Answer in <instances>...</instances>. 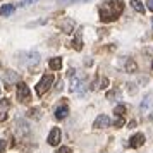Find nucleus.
<instances>
[{
  "instance_id": "obj_1",
  "label": "nucleus",
  "mask_w": 153,
  "mask_h": 153,
  "mask_svg": "<svg viewBox=\"0 0 153 153\" xmlns=\"http://www.w3.org/2000/svg\"><path fill=\"white\" fill-rule=\"evenodd\" d=\"M124 10V2L122 0H107L100 7V21L102 22H112L115 21Z\"/></svg>"
},
{
  "instance_id": "obj_2",
  "label": "nucleus",
  "mask_w": 153,
  "mask_h": 153,
  "mask_svg": "<svg viewBox=\"0 0 153 153\" xmlns=\"http://www.w3.org/2000/svg\"><path fill=\"white\" fill-rule=\"evenodd\" d=\"M71 76H72V91L74 93H84L86 88H88V81H86V76L84 74H76V71L74 72H71Z\"/></svg>"
},
{
  "instance_id": "obj_3",
  "label": "nucleus",
  "mask_w": 153,
  "mask_h": 153,
  "mask_svg": "<svg viewBox=\"0 0 153 153\" xmlns=\"http://www.w3.org/2000/svg\"><path fill=\"white\" fill-rule=\"evenodd\" d=\"M53 81H55V79H53V76H52V74H45V76L40 79V83L36 84V88H35L36 95H38V97H43V95H45V93L52 88Z\"/></svg>"
},
{
  "instance_id": "obj_4",
  "label": "nucleus",
  "mask_w": 153,
  "mask_h": 153,
  "mask_svg": "<svg viewBox=\"0 0 153 153\" xmlns=\"http://www.w3.org/2000/svg\"><path fill=\"white\" fill-rule=\"evenodd\" d=\"M16 132H17V136L22 138V139L31 138V127H29V124L24 119H17V120H16Z\"/></svg>"
},
{
  "instance_id": "obj_5",
  "label": "nucleus",
  "mask_w": 153,
  "mask_h": 153,
  "mask_svg": "<svg viewBox=\"0 0 153 153\" xmlns=\"http://www.w3.org/2000/svg\"><path fill=\"white\" fill-rule=\"evenodd\" d=\"M19 57V62L21 64H26V65H36V64L40 62V53L38 52H26V53H21Z\"/></svg>"
},
{
  "instance_id": "obj_6",
  "label": "nucleus",
  "mask_w": 153,
  "mask_h": 153,
  "mask_svg": "<svg viewBox=\"0 0 153 153\" xmlns=\"http://www.w3.org/2000/svg\"><path fill=\"white\" fill-rule=\"evenodd\" d=\"M29 98H31V91H29L28 84L17 83V100H19L21 103H26Z\"/></svg>"
},
{
  "instance_id": "obj_7",
  "label": "nucleus",
  "mask_w": 153,
  "mask_h": 153,
  "mask_svg": "<svg viewBox=\"0 0 153 153\" xmlns=\"http://www.w3.org/2000/svg\"><path fill=\"white\" fill-rule=\"evenodd\" d=\"M60 138H62V132H60V129H59V127H53V129L50 131L47 141H48L50 146H57L59 143H60Z\"/></svg>"
},
{
  "instance_id": "obj_8",
  "label": "nucleus",
  "mask_w": 153,
  "mask_h": 153,
  "mask_svg": "<svg viewBox=\"0 0 153 153\" xmlns=\"http://www.w3.org/2000/svg\"><path fill=\"white\" fill-rule=\"evenodd\" d=\"M145 134L143 132H136V134H132L131 138H129V146L131 148H139V146L145 145Z\"/></svg>"
},
{
  "instance_id": "obj_9",
  "label": "nucleus",
  "mask_w": 153,
  "mask_h": 153,
  "mask_svg": "<svg viewBox=\"0 0 153 153\" xmlns=\"http://www.w3.org/2000/svg\"><path fill=\"white\" fill-rule=\"evenodd\" d=\"M112 124V120L108 115H105V114H102V115H98L97 119H95V129H105V127H108V126Z\"/></svg>"
},
{
  "instance_id": "obj_10",
  "label": "nucleus",
  "mask_w": 153,
  "mask_h": 153,
  "mask_svg": "<svg viewBox=\"0 0 153 153\" xmlns=\"http://www.w3.org/2000/svg\"><path fill=\"white\" fill-rule=\"evenodd\" d=\"M152 107H153V95L148 93V95L143 98L141 105H139V110H141V114H146L148 110H152Z\"/></svg>"
},
{
  "instance_id": "obj_11",
  "label": "nucleus",
  "mask_w": 153,
  "mask_h": 153,
  "mask_svg": "<svg viewBox=\"0 0 153 153\" xmlns=\"http://www.w3.org/2000/svg\"><path fill=\"white\" fill-rule=\"evenodd\" d=\"M67 115H69V107H67V103L59 105V107L55 108V119L62 120V119H65Z\"/></svg>"
},
{
  "instance_id": "obj_12",
  "label": "nucleus",
  "mask_w": 153,
  "mask_h": 153,
  "mask_svg": "<svg viewBox=\"0 0 153 153\" xmlns=\"http://www.w3.org/2000/svg\"><path fill=\"white\" fill-rule=\"evenodd\" d=\"M60 28H62L64 33H72L76 28V22L72 19H64V21H60Z\"/></svg>"
},
{
  "instance_id": "obj_13",
  "label": "nucleus",
  "mask_w": 153,
  "mask_h": 153,
  "mask_svg": "<svg viewBox=\"0 0 153 153\" xmlns=\"http://www.w3.org/2000/svg\"><path fill=\"white\" fill-rule=\"evenodd\" d=\"M72 48L77 50V52L83 50V36H81V31H76V36L72 40Z\"/></svg>"
},
{
  "instance_id": "obj_14",
  "label": "nucleus",
  "mask_w": 153,
  "mask_h": 153,
  "mask_svg": "<svg viewBox=\"0 0 153 153\" xmlns=\"http://www.w3.org/2000/svg\"><path fill=\"white\" fill-rule=\"evenodd\" d=\"M124 71L126 72H136L138 71V64L132 59H124Z\"/></svg>"
},
{
  "instance_id": "obj_15",
  "label": "nucleus",
  "mask_w": 153,
  "mask_h": 153,
  "mask_svg": "<svg viewBox=\"0 0 153 153\" xmlns=\"http://www.w3.org/2000/svg\"><path fill=\"white\" fill-rule=\"evenodd\" d=\"M4 79H5V83H19V76L16 74L14 71H5V74H4Z\"/></svg>"
},
{
  "instance_id": "obj_16",
  "label": "nucleus",
  "mask_w": 153,
  "mask_h": 153,
  "mask_svg": "<svg viewBox=\"0 0 153 153\" xmlns=\"http://www.w3.org/2000/svg\"><path fill=\"white\" fill-rule=\"evenodd\" d=\"M48 65L52 71H60V67H62V59L60 57H52L48 60Z\"/></svg>"
},
{
  "instance_id": "obj_17",
  "label": "nucleus",
  "mask_w": 153,
  "mask_h": 153,
  "mask_svg": "<svg viewBox=\"0 0 153 153\" xmlns=\"http://www.w3.org/2000/svg\"><path fill=\"white\" fill-rule=\"evenodd\" d=\"M16 10V5H10V4H7V5H2V9H0V16H4V17H9V16H12Z\"/></svg>"
},
{
  "instance_id": "obj_18",
  "label": "nucleus",
  "mask_w": 153,
  "mask_h": 153,
  "mask_svg": "<svg viewBox=\"0 0 153 153\" xmlns=\"http://www.w3.org/2000/svg\"><path fill=\"white\" fill-rule=\"evenodd\" d=\"M131 5H132V9L136 10V12H145V5H143V2L141 0H131Z\"/></svg>"
},
{
  "instance_id": "obj_19",
  "label": "nucleus",
  "mask_w": 153,
  "mask_h": 153,
  "mask_svg": "<svg viewBox=\"0 0 153 153\" xmlns=\"http://www.w3.org/2000/svg\"><path fill=\"white\" fill-rule=\"evenodd\" d=\"M114 126H115V127H122V126H124V117H122V115H115Z\"/></svg>"
},
{
  "instance_id": "obj_20",
  "label": "nucleus",
  "mask_w": 153,
  "mask_h": 153,
  "mask_svg": "<svg viewBox=\"0 0 153 153\" xmlns=\"http://www.w3.org/2000/svg\"><path fill=\"white\" fill-rule=\"evenodd\" d=\"M81 2H88V0H59V4L67 5V4H81Z\"/></svg>"
},
{
  "instance_id": "obj_21",
  "label": "nucleus",
  "mask_w": 153,
  "mask_h": 153,
  "mask_svg": "<svg viewBox=\"0 0 153 153\" xmlns=\"http://www.w3.org/2000/svg\"><path fill=\"white\" fill-rule=\"evenodd\" d=\"M115 115H122V117H124V112H126V107L124 105H117V107H115Z\"/></svg>"
},
{
  "instance_id": "obj_22",
  "label": "nucleus",
  "mask_w": 153,
  "mask_h": 153,
  "mask_svg": "<svg viewBox=\"0 0 153 153\" xmlns=\"http://www.w3.org/2000/svg\"><path fill=\"white\" fill-rule=\"evenodd\" d=\"M38 0H22V2H19V5L17 7H28V5H31V4H36Z\"/></svg>"
},
{
  "instance_id": "obj_23",
  "label": "nucleus",
  "mask_w": 153,
  "mask_h": 153,
  "mask_svg": "<svg viewBox=\"0 0 153 153\" xmlns=\"http://www.w3.org/2000/svg\"><path fill=\"white\" fill-rule=\"evenodd\" d=\"M28 115H29V117H33V115H35V117L38 119L42 114H40V108H31V110L28 112Z\"/></svg>"
},
{
  "instance_id": "obj_24",
  "label": "nucleus",
  "mask_w": 153,
  "mask_h": 153,
  "mask_svg": "<svg viewBox=\"0 0 153 153\" xmlns=\"http://www.w3.org/2000/svg\"><path fill=\"white\" fill-rule=\"evenodd\" d=\"M55 153H72V150H71L69 146H60Z\"/></svg>"
},
{
  "instance_id": "obj_25",
  "label": "nucleus",
  "mask_w": 153,
  "mask_h": 153,
  "mask_svg": "<svg viewBox=\"0 0 153 153\" xmlns=\"http://www.w3.org/2000/svg\"><path fill=\"white\" fill-rule=\"evenodd\" d=\"M5 146H7L5 139H0V153H4V152H5Z\"/></svg>"
},
{
  "instance_id": "obj_26",
  "label": "nucleus",
  "mask_w": 153,
  "mask_h": 153,
  "mask_svg": "<svg viewBox=\"0 0 153 153\" xmlns=\"http://www.w3.org/2000/svg\"><path fill=\"white\" fill-rule=\"evenodd\" d=\"M146 9L153 12V0H146Z\"/></svg>"
},
{
  "instance_id": "obj_27",
  "label": "nucleus",
  "mask_w": 153,
  "mask_h": 153,
  "mask_svg": "<svg viewBox=\"0 0 153 153\" xmlns=\"http://www.w3.org/2000/svg\"><path fill=\"white\" fill-rule=\"evenodd\" d=\"M107 83H108L107 77H103V79H102V84H100V88H107Z\"/></svg>"
},
{
  "instance_id": "obj_28",
  "label": "nucleus",
  "mask_w": 153,
  "mask_h": 153,
  "mask_svg": "<svg viewBox=\"0 0 153 153\" xmlns=\"http://www.w3.org/2000/svg\"><path fill=\"white\" fill-rule=\"evenodd\" d=\"M148 119H150V120H153V107H152V114L148 115Z\"/></svg>"
},
{
  "instance_id": "obj_29",
  "label": "nucleus",
  "mask_w": 153,
  "mask_h": 153,
  "mask_svg": "<svg viewBox=\"0 0 153 153\" xmlns=\"http://www.w3.org/2000/svg\"><path fill=\"white\" fill-rule=\"evenodd\" d=\"M152 26H153V17H152Z\"/></svg>"
},
{
  "instance_id": "obj_30",
  "label": "nucleus",
  "mask_w": 153,
  "mask_h": 153,
  "mask_svg": "<svg viewBox=\"0 0 153 153\" xmlns=\"http://www.w3.org/2000/svg\"><path fill=\"white\" fill-rule=\"evenodd\" d=\"M152 71H153V62H152Z\"/></svg>"
},
{
  "instance_id": "obj_31",
  "label": "nucleus",
  "mask_w": 153,
  "mask_h": 153,
  "mask_svg": "<svg viewBox=\"0 0 153 153\" xmlns=\"http://www.w3.org/2000/svg\"><path fill=\"white\" fill-rule=\"evenodd\" d=\"M0 93H2V90H0Z\"/></svg>"
}]
</instances>
